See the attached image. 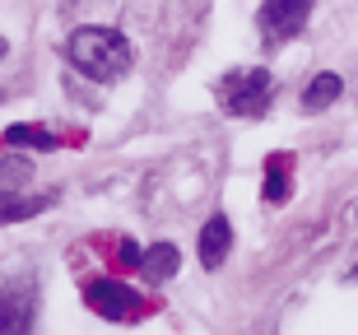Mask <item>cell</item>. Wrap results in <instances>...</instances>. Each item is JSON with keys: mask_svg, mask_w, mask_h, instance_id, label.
I'll return each instance as SVG.
<instances>
[{"mask_svg": "<svg viewBox=\"0 0 358 335\" xmlns=\"http://www.w3.org/2000/svg\"><path fill=\"white\" fill-rule=\"evenodd\" d=\"M56 196H19V191H5L0 196V224H24V219H38L42 210H52Z\"/></svg>", "mask_w": 358, "mask_h": 335, "instance_id": "52a82bcc", "label": "cell"}, {"mask_svg": "<svg viewBox=\"0 0 358 335\" xmlns=\"http://www.w3.org/2000/svg\"><path fill=\"white\" fill-rule=\"evenodd\" d=\"M289 173H293L289 154H270V159H266V191H261V196H266L270 205L289 201Z\"/></svg>", "mask_w": 358, "mask_h": 335, "instance_id": "8fae6325", "label": "cell"}, {"mask_svg": "<svg viewBox=\"0 0 358 335\" xmlns=\"http://www.w3.org/2000/svg\"><path fill=\"white\" fill-rule=\"evenodd\" d=\"M33 177V163L19 159V149H5V159H0V196L5 191H19Z\"/></svg>", "mask_w": 358, "mask_h": 335, "instance_id": "7c38bea8", "label": "cell"}, {"mask_svg": "<svg viewBox=\"0 0 358 335\" xmlns=\"http://www.w3.org/2000/svg\"><path fill=\"white\" fill-rule=\"evenodd\" d=\"M340 94H345V80L340 75H317V80L303 89V112H326L331 103H340Z\"/></svg>", "mask_w": 358, "mask_h": 335, "instance_id": "30bf717a", "label": "cell"}, {"mask_svg": "<svg viewBox=\"0 0 358 335\" xmlns=\"http://www.w3.org/2000/svg\"><path fill=\"white\" fill-rule=\"evenodd\" d=\"M317 0H266L261 5V42L266 47H284L289 38H298L307 28V14H312Z\"/></svg>", "mask_w": 358, "mask_h": 335, "instance_id": "277c9868", "label": "cell"}, {"mask_svg": "<svg viewBox=\"0 0 358 335\" xmlns=\"http://www.w3.org/2000/svg\"><path fill=\"white\" fill-rule=\"evenodd\" d=\"M177 266H182V256H177L173 242H159V247H149V252L140 256V275H145V284H163V280H173Z\"/></svg>", "mask_w": 358, "mask_h": 335, "instance_id": "ba28073f", "label": "cell"}, {"mask_svg": "<svg viewBox=\"0 0 358 335\" xmlns=\"http://www.w3.org/2000/svg\"><path fill=\"white\" fill-rule=\"evenodd\" d=\"M84 308L98 312L103 322H126L140 312V298L131 294V284L121 280H89L84 284Z\"/></svg>", "mask_w": 358, "mask_h": 335, "instance_id": "5b68a950", "label": "cell"}, {"mask_svg": "<svg viewBox=\"0 0 358 335\" xmlns=\"http://www.w3.org/2000/svg\"><path fill=\"white\" fill-rule=\"evenodd\" d=\"M5 52H10V47H5V38H0V61H5Z\"/></svg>", "mask_w": 358, "mask_h": 335, "instance_id": "5bb4252c", "label": "cell"}, {"mask_svg": "<svg viewBox=\"0 0 358 335\" xmlns=\"http://www.w3.org/2000/svg\"><path fill=\"white\" fill-rule=\"evenodd\" d=\"M228 247H233V224H228V215H210L205 219V228H200V266L205 270H219L228 261Z\"/></svg>", "mask_w": 358, "mask_h": 335, "instance_id": "8992f818", "label": "cell"}, {"mask_svg": "<svg viewBox=\"0 0 358 335\" xmlns=\"http://www.w3.org/2000/svg\"><path fill=\"white\" fill-rule=\"evenodd\" d=\"M219 94H224L228 117H261V112L270 108L275 80H270V70H242V75H233Z\"/></svg>", "mask_w": 358, "mask_h": 335, "instance_id": "7a4b0ae2", "label": "cell"}, {"mask_svg": "<svg viewBox=\"0 0 358 335\" xmlns=\"http://www.w3.org/2000/svg\"><path fill=\"white\" fill-rule=\"evenodd\" d=\"M61 140L47 126H10V131H0V149H38V154H47Z\"/></svg>", "mask_w": 358, "mask_h": 335, "instance_id": "9c48e42d", "label": "cell"}, {"mask_svg": "<svg viewBox=\"0 0 358 335\" xmlns=\"http://www.w3.org/2000/svg\"><path fill=\"white\" fill-rule=\"evenodd\" d=\"M66 56H70V66L93 84H117L135 70V47L121 38L117 28H98V24L75 28L66 42Z\"/></svg>", "mask_w": 358, "mask_h": 335, "instance_id": "6da1fadb", "label": "cell"}, {"mask_svg": "<svg viewBox=\"0 0 358 335\" xmlns=\"http://www.w3.org/2000/svg\"><path fill=\"white\" fill-rule=\"evenodd\" d=\"M38 317V284L33 275H0V335L28 331Z\"/></svg>", "mask_w": 358, "mask_h": 335, "instance_id": "3957f363", "label": "cell"}, {"mask_svg": "<svg viewBox=\"0 0 358 335\" xmlns=\"http://www.w3.org/2000/svg\"><path fill=\"white\" fill-rule=\"evenodd\" d=\"M140 247H135V242H121V266H131V270H140Z\"/></svg>", "mask_w": 358, "mask_h": 335, "instance_id": "4fadbf2b", "label": "cell"}]
</instances>
